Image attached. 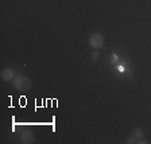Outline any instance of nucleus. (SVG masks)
<instances>
[{"label":"nucleus","mask_w":151,"mask_h":144,"mask_svg":"<svg viewBox=\"0 0 151 144\" xmlns=\"http://www.w3.org/2000/svg\"><path fill=\"white\" fill-rule=\"evenodd\" d=\"M99 58H100V54H99L97 51H94V53H92V59H93V61H97Z\"/></svg>","instance_id":"obj_7"},{"label":"nucleus","mask_w":151,"mask_h":144,"mask_svg":"<svg viewBox=\"0 0 151 144\" xmlns=\"http://www.w3.org/2000/svg\"><path fill=\"white\" fill-rule=\"evenodd\" d=\"M132 135L135 136L138 140H140V139H143V136H145V132H143V129H140V128H135ZM138 143H139V141H138Z\"/></svg>","instance_id":"obj_5"},{"label":"nucleus","mask_w":151,"mask_h":144,"mask_svg":"<svg viewBox=\"0 0 151 144\" xmlns=\"http://www.w3.org/2000/svg\"><path fill=\"white\" fill-rule=\"evenodd\" d=\"M15 75H16V72L12 67H6L1 72V80H4V81H12L15 78Z\"/></svg>","instance_id":"obj_4"},{"label":"nucleus","mask_w":151,"mask_h":144,"mask_svg":"<svg viewBox=\"0 0 151 144\" xmlns=\"http://www.w3.org/2000/svg\"><path fill=\"white\" fill-rule=\"evenodd\" d=\"M138 141H139V140L135 138V136H134V135H131V136H129V138H127L126 143H127V144H131V143H138Z\"/></svg>","instance_id":"obj_6"},{"label":"nucleus","mask_w":151,"mask_h":144,"mask_svg":"<svg viewBox=\"0 0 151 144\" xmlns=\"http://www.w3.org/2000/svg\"><path fill=\"white\" fill-rule=\"evenodd\" d=\"M34 140H35V138L31 131L26 129V131L20 132V141L23 144H31V143H34Z\"/></svg>","instance_id":"obj_3"},{"label":"nucleus","mask_w":151,"mask_h":144,"mask_svg":"<svg viewBox=\"0 0 151 144\" xmlns=\"http://www.w3.org/2000/svg\"><path fill=\"white\" fill-rule=\"evenodd\" d=\"M88 43L92 49H97L99 50V49H101V47L104 46V37L100 32H93V34H91V37H89Z\"/></svg>","instance_id":"obj_2"},{"label":"nucleus","mask_w":151,"mask_h":144,"mask_svg":"<svg viewBox=\"0 0 151 144\" xmlns=\"http://www.w3.org/2000/svg\"><path fill=\"white\" fill-rule=\"evenodd\" d=\"M12 84L14 86H15V89H18L19 92H26L28 90V89L31 88V80L28 78V77H26V75L23 74H16L15 75V78L12 80Z\"/></svg>","instance_id":"obj_1"}]
</instances>
